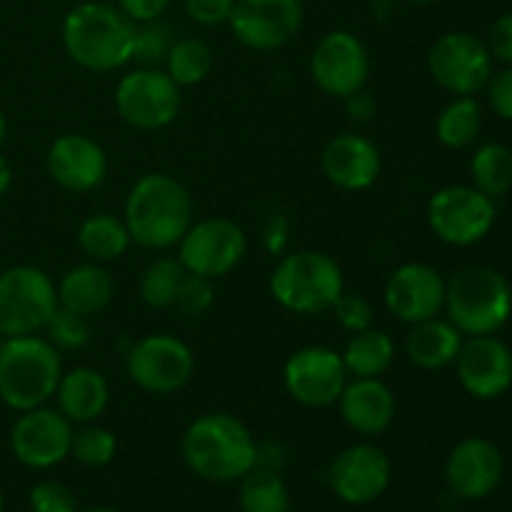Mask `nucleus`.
<instances>
[{
  "mask_svg": "<svg viewBox=\"0 0 512 512\" xmlns=\"http://www.w3.org/2000/svg\"><path fill=\"white\" fill-rule=\"evenodd\" d=\"M125 373L150 395H173L195 375V355L188 343L168 333L143 335L125 355Z\"/></svg>",
  "mask_w": 512,
  "mask_h": 512,
  "instance_id": "obj_8",
  "label": "nucleus"
},
{
  "mask_svg": "<svg viewBox=\"0 0 512 512\" xmlns=\"http://www.w3.org/2000/svg\"><path fill=\"white\" fill-rule=\"evenodd\" d=\"M213 283L215 280L203 278V275L185 273L178 290V300H175V308H180L185 315H190V318H198V315L208 313L210 305H213L215 300Z\"/></svg>",
  "mask_w": 512,
  "mask_h": 512,
  "instance_id": "obj_37",
  "label": "nucleus"
},
{
  "mask_svg": "<svg viewBox=\"0 0 512 512\" xmlns=\"http://www.w3.org/2000/svg\"><path fill=\"white\" fill-rule=\"evenodd\" d=\"M330 313L335 315V320H338L348 333H360V330L365 328H373L375 310L365 295L343 293L338 300H335Z\"/></svg>",
  "mask_w": 512,
  "mask_h": 512,
  "instance_id": "obj_38",
  "label": "nucleus"
},
{
  "mask_svg": "<svg viewBox=\"0 0 512 512\" xmlns=\"http://www.w3.org/2000/svg\"><path fill=\"white\" fill-rule=\"evenodd\" d=\"M108 400V380L100 375V370L88 368V365H80L68 373L63 370V378L55 390V403L70 423H95L108 408Z\"/></svg>",
  "mask_w": 512,
  "mask_h": 512,
  "instance_id": "obj_24",
  "label": "nucleus"
},
{
  "mask_svg": "<svg viewBox=\"0 0 512 512\" xmlns=\"http://www.w3.org/2000/svg\"><path fill=\"white\" fill-rule=\"evenodd\" d=\"M428 225L443 243L470 248L493 230L495 203L473 185H445L430 198Z\"/></svg>",
  "mask_w": 512,
  "mask_h": 512,
  "instance_id": "obj_10",
  "label": "nucleus"
},
{
  "mask_svg": "<svg viewBox=\"0 0 512 512\" xmlns=\"http://www.w3.org/2000/svg\"><path fill=\"white\" fill-rule=\"evenodd\" d=\"M10 185H13V168H10L8 160L0 155V195L8 193Z\"/></svg>",
  "mask_w": 512,
  "mask_h": 512,
  "instance_id": "obj_45",
  "label": "nucleus"
},
{
  "mask_svg": "<svg viewBox=\"0 0 512 512\" xmlns=\"http://www.w3.org/2000/svg\"><path fill=\"white\" fill-rule=\"evenodd\" d=\"M63 360L43 335L5 338L0 345V400L8 408L25 413L55 398Z\"/></svg>",
  "mask_w": 512,
  "mask_h": 512,
  "instance_id": "obj_4",
  "label": "nucleus"
},
{
  "mask_svg": "<svg viewBox=\"0 0 512 512\" xmlns=\"http://www.w3.org/2000/svg\"><path fill=\"white\" fill-rule=\"evenodd\" d=\"M185 268L178 258H158L140 275V300L153 310L175 308Z\"/></svg>",
  "mask_w": 512,
  "mask_h": 512,
  "instance_id": "obj_33",
  "label": "nucleus"
},
{
  "mask_svg": "<svg viewBox=\"0 0 512 512\" xmlns=\"http://www.w3.org/2000/svg\"><path fill=\"white\" fill-rule=\"evenodd\" d=\"M73 423L58 408L25 410L10 430V448L23 465L35 470L53 468L70 455Z\"/></svg>",
  "mask_w": 512,
  "mask_h": 512,
  "instance_id": "obj_16",
  "label": "nucleus"
},
{
  "mask_svg": "<svg viewBox=\"0 0 512 512\" xmlns=\"http://www.w3.org/2000/svg\"><path fill=\"white\" fill-rule=\"evenodd\" d=\"M30 510L33 512H80L78 500L68 485L58 480H40L30 490Z\"/></svg>",
  "mask_w": 512,
  "mask_h": 512,
  "instance_id": "obj_39",
  "label": "nucleus"
},
{
  "mask_svg": "<svg viewBox=\"0 0 512 512\" xmlns=\"http://www.w3.org/2000/svg\"><path fill=\"white\" fill-rule=\"evenodd\" d=\"M183 5L193 23L203 28H218V25L230 23L235 0H183Z\"/></svg>",
  "mask_w": 512,
  "mask_h": 512,
  "instance_id": "obj_40",
  "label": "nucleus"
},
{
  "mask_svg": "<svg viewBox=\"0 0 512 512\" xmlns=\"http://www.w3.org/2000/svg\"><path fill=\"white\" fill-rule=\"evenodd\" d=\"M130 230L123 218L113 213H93L80 223L78 245L93 263H110L128 253Z\"/></svg>",
  "mask_w": 512,
  "mask_h": 512,
  "instance_id": "obj_28",
  "label": "nucleus"
},
{
  "mask_svg": "<svg viewBox=\"0 0 512 512\" xmlns=\"http://www.w3.org/2000/svg\"><path fill=\"white\" fill-rule=\"evenodd\" d=\"M463 333L450 320L430 318L415 323L405 338V355L420 370H443L455 363Z\"/></svg>",
  "mask_w": 512,
  "mask_h": 512,
  "instance_id": "obj_26",
  "label": "nucleus"
},
{
  "mask_svg": "<svg viewBox=\"0 0 512 512\" xmlns=\"http://www.w3.org/2000/svg\"><path fill=\"white\" fill-rule=\"evenodd\" d=\"M230 30L250 50L270 53L298 35L303 25L300 0H235Z\"/></svg>",
  "mask_w": 512,
  "mask_h": 512,
  "instance_id": "obj_15",
  "label": "nucleus"
},
{
  "mask_svg": "<svg viewBox=\"0 0 512 512\" xmlns=\"http://www.w3.org/2000/svg\"><path fill=\"white\" fill-rule=\"evenodd\" d=\"M385 308L403 323L438 318L445 308V278L428 263H403L385 283Z\"/></svg>",
  "mask_w": 512,
  "mask_h": 512,
  "instance_id": "obj_17",
  "label": "nucleus"
},
{
  "mask_svg": "<svg viewBox=\"0 0 512 512\" xmlns=\"http://www.w3.org/2000/svg\"><path fill=\"white\" fill-rule=\"evenodd\" d=\"M240 480H243V485H240L243 512H288V488H285V483L275 470L255 465Z\"/></svg>",
  "mask_w": 512,
  "mask_h": 512,
  "instance_id": "obj_30",
  "label": "nucleus"
},
{
  "mask_svg": "<svg viewBox=\"0 0 512 512\" xmlns=\"http://www.w3.org/2000/svg\"><path fill=\"white\" fill-rule=\"evenodd\" d=\"M393 478L390 458L370 443L345 448L330 468V485L348 505H368L388 490Z\"/></svg>",
  "mask_w": 512,
  "mask_h": 512,
  "instance_id": "obj_19",
  "label": "nucleus"
},
{
  "mask_svg": "<svg viewBox=\"0 0 512 512\" xmlns=\"http://www.w3.org/2000/svg\"><path fill=\"white\" fill-rule=\"evenodd\" d=\"M323 173L335 188L365 190L378 180L383 160L378 145L360 133H340L328 140L320 155Z\"/></svg>",
  "mask_w": 512,
  "mask_h": 512,
  "instance_id": "obj_22",
  "label": "nucleus"
},
{
  "mask_svg": "<svg viewBox=\"0 0 512 512\" xmlns=\"http://www.w3.org/2000/svg\"><path fill=\"white\" fill-rule=\"evenodd\" d=\"M0 512H3V493H0Z\"/></svg>",
  "mask_w": 512,
  "mask_h": 512,
  "instance_id": "obj_49",
  "label": "nucleus"
},
{
  "mask_svg": "<svg viewBox=\"0 0 512 512\" xmlns=\"http://www.w3.org/2000/svg\"><path fill=\"white\" fill-rule=\"evenodd\" d=\"M213 70V50L200 38H175L168 58H165V73L180 85L203 83Z\"/></svg>",
  "mask_w": 512,
  "mask_h": 512,
  "instance_id": "obj_31",
  "label": "nucleus"
},
{
  "mask_svg": "<svg viewBox=\"0 0 512 512\" xmlns=\"http://www.w3.org/2000/svg\"><path fill=\"white\" fill-rule=\"evenodd\" d=\"M183 458L200 478L233 483L258 465V443L235 415L205 413L185 430Z\"/></svg>",
  "mask_w": 512,
  "mask_h": 512,
  "instance_id": "obj_3",
  "label": "nucleus"
},
{
  "mask_svg": "<svg viewBox=\"0 0 512 512\" xmlns=\"http://www.w3.org/2000/svg\"><path fill=\"white\" fill-rule=\"evenodd\" d=\"M43 338L48 340L53 348L58 350H80L90 343L93 338V328H90V318L73 313V310L55 308L50 320L43 328Z\"/></svg>",
  "mask_w": 512,
  "mask_h": 512,
  "instance_id": "obj_36",
  "label": "nucleus"
},
{
  "mask_svg": "<svg viewBox=\"0 0 512 512\" xmlns=\"http://www.w3.org/2000/svg\"><path fill=\"white\" fill-rule=\"evenodd\" d=\"M340 418L353 433L373 438L385 433L395 420V395L380 378H353L338 398Z\"/></svg>",
  "mask_w": 512,
  "mask_h": 512,
  "instance_id": "obj_23",
  "label": "nucleus"
},
{
  "mask_svg": "<svg viewBox=\"0 0 512 512\" xmlns=\"http://www.w3.org/2000/svg\"><path fill=\"white\" fill-rule=\"evenodd\" d=\"M485 88H488V103L493 113L512 123V68L490 75Z\"/></svg>",
  "mask_w": 512,
  "mask_h": 512,
  "instance_id": "obj_41",
  "label": "nucleus"
},
{
  "mask_svg": "<svg viewBox=\"0 0 512 512\" xmlns=\"http://www.w3.org/2000/svg\"><path fill=\"white\" fill-rule=\"evenodd\" d=\"M458 380L473 398L495 400L512 385V353L495 335H470L455 358Z\"/></svg>",
  "mask_w": 512,
  "mask_h": 512,
  "instance_id": "obj_18",
  "label": "nucleus"
},
{
  "mask_svg": "<svg viewBox=\"0 0 512 512\" xmlns=\"http://www.w3.org/2000/svg\"><path fill=\"white\" fill-rule=\"evenodd\" d=\"M135 23L108 3L75 5L63 20V48L90 73H113L133 63Z\"/></svg>",
  "mask_w": 512,
  "mask_h": 512,
  "instance_id": "obj_2",
  "label": "nucleus"
},
{
  "mask_svg": "<svg viewBox=\"0 0 512 512\" xmlns=\"http://www.w3.org/2000/svg\"><path fill=\"white\" fill-rule=\"evenodd\" d=\"M343 293V270L323 250L285 255L270 273V295L295 315L330 313Z\"/></svg>",
  "mask_w": 512,
  "mask_h": 512,
  "instance_id": "obj_6",
  "label": "nucleus"
},
{
  "mask_svg": "<svg viewBox=\"0 0 512 512\" xmlns=\"http://www.w3.org/2000/svg\"><path fill=\"white\" fill-rule=\"evenodd\" d=\"M85 512H118V510H108V508H95V510H85Z\"/></svg>",
  "mask_w": 512,
  "mask_h": 512,
  "instance_id": "obj_48",
  "label": "nucleus"
},
{
  "mask_svg": "<svg viewBox=\"0 0 512 512\" xmlns=\"http://www.w3.org/2000/svg\"><path fill=\"white\" fill-rule=\"evenodd\" d=\"M443 310L463 335H493L510 320L512 288L495 268L470 265L445 283Z\"/></svg>",
  "mask_w": 512,
  "mask_h": 512,
  "instance_id": "obj_5",
  "label": "nucleus"
},
{
  "mask_svg": "<svg viewBox=\"0 0 512 512\" xmlns=\"http://www.w3.org/2000/svg\"><path fill=\"white\" fill-rule=\"evenodd\" d=\"M348 378L343 355L325 345L295 350L283 370L285 390L305 408H330L338 403Z\"/></svg>",
  "mask_w": 512,
  "mask_h": 512,
  "instance_id": "obj_14",
  "label": "nucleus"
},
{
  "mask_svg": "<svg viewBox=\"0 0 512 512\" xmlns=\"http://www.w3.org/2000/svg\"><path fill=\"white\" fill-rule=\"evenodd\" d=\"M173 0H118V8L128 15L133 23H148L158 20Z\"/></svg>",
  "mask_w": 512,
  "mask_h": 512,
  "instance_id": "obj_43",
  "label": "nucleus"
},
{
  "mask_svg": "<svg viewBox=\"0 0 512 512\" xmlns=\"http://www.w3.org/2000/svg\"><path fill=\"white\" fill-rule=\"evenodd\" d=\"M428 70L443 90L458 95H475L493 75V55L485 40L470 33H445L430 45Z\"/></svg>",
  "mask_w": 512,
  "mask_h": 512,
  "instance_id": "obj_12",
  "label": "nucleus"
},
{
  "mask_svg": "<svg viewBox=\"0 0 512 512\" xmlns=\"http://www.w3.org/2000/svg\"><path fill=\"white\" fill-rule=\"evenodd\" d=\"M505 473L498 445L485 438H465L445 463V478L458 498L483 500L500 485Z\"/></svg>",
  "mask_w": 512,
  "mask_h": 512,
  "instance_id": "obj_21",
  "label": "nucleus"
},
{
  "mask_svg": "<svg viewBox=\"0 0 512 512\" xmlns=\"http://www.w3.org/2000/svg\"><path fill=\"white\" fill-rule=\"evenodd\" d=\"M345 103H348V113L353 115L355 120H360V123H365V120L373 118L375 110H378L375 98L365 88L358 90V93H353L350 98H345Z\"/></svg>",
  "mask_w": 512,
  "mask_h": 512,
  "instance_id": "obj_44",
  "label": "nucleus"
},
{
  "mask_svg": "<svg viewBox=\"0 0 512 512\" xmlns=\"http://www.w3.org/2000/svg\"><path fill=\"white\" fill-rule=\"evenodd\" d=\"M58 308L53 278L35 265H13L0 273V335L43 333L45 323Z\"/></svg>",
  "mask_w": 512,
  "mask_h": 512,
  "instance_id": "obj_7",
  "label": "nucleus"
},
{
  "mask_svg": "<svg viewBox=\"0 0 512 512\" xmlns=\"http://www.w3.org/2000/svg\"><path fill=\"white\" fill-rule=\"evenodd\" d=\"M248 253L245 230L235 220L205 218L193 220L178 243V260L185 273L218 280L233 273Z\"/></svg>",
  "mask_w": 512,
  "mask_h": 512,
  "instance_id": "obj_11",
  "label": "nucleus"
},
{
  "mask_svg": "<svg viewBox=\"0 0 512 512\" xmlns=\"http://www.w3.org/2000/svg\"><path fill=\"white\" fill-rule=\"evenodd\" d=\"M118 440L108 428L95 423H85L78 433H73L70 455L85 468H105L115 458Z\"/></svg>",
  "mask_w": 512,
  "mask_h": 512,
  "instance_id": "obj_35",
  "label": "nucleus"
},
{
  "mask_svg": "<svg viewBox=\"0 0 512 512\" xmlns=\"http://www.w3.org/2000/svg\"><path fill=\"white\" fill-rule=\"evenodd\" d=\"M488 50L493 58L503 60V63L512 65V13L500 15L488 33Z\"/></svg>",
  "mask_w": 512,
  "mask_h": 512,
  "instance_id": "obj_42",
  "label": "nucleus"
},
{
  "mask_svg": "<svg viewBox=\"0 0 512 512\" xmlns=\"http://www.w3.org/2000/svg\"><path fill=\"white\" fill-rule=\"evenodd\" d=\"M180 85L160 68H135L115 88V110L135 130L168 128L180 113Z\"/></svg>",
  "mask_w": 512,
  "mask_h": 512,
  "instance_id": "obj_9",
  "label": "nucleus"
},
{
  "mask_svg": "<svg viewBox=\"0 0 512 512\" xmlns=\"http://www.w3.org/2000/svg\"><path fill=\"white\" fill-rule=\"evenodd\" d=\"M310 78L330 98H350L368 85V48L348 30H330L310 53Z\"/></svg>",
  "mask_w": 512,
  "mask_h": 512,
  "instance_id": "obj_13",
  "label": "nucleus"
},
{
  "mask_svg": "<svg viewBox=\"0 0 512 512\" xmlns=\"http://www.w3.org/2000/svg\"><path fill=\"white\" fill-rule=\"evenodd\" d=\"M193 215L188 188L168 173H148L135 180L123 210L133 243L148 250L175 248L193 225Z\"/></svg>",
  "mask_w": 512,
  "mask_h": 512,
  "instance_id": "obj_1",
  "label": "nucleus"
},
{
  "mask_svg": "<svg viewBox=\"0 0 512 512\" xmlns=\"http://www.w3.org/2000/svg\"><path fill=\"white\" fill-rule=\"evenodd\" d=\"M173 43V28L160 18L148 20V23H135L133 60L140 68H160V63H165V58H168Z\"/></svg>",
  "mask_w": 512,
  "mask_h": 512,
  "instance_id": "obj_34",
  "label": "nucleus"
},
{
  "mask_svg": "<svg viewBox=\"0 0 512 512\" xmlns=\"http://www.w3.org/2000/svg\"><path fill=\"white\" fill-rule=\"evenodd\" d=\"M483 128V110L473 95H458L438 115L435 135L450 150H463L478 140Z\"/></svg>",
  "mask_w": 512,
  "mask_h": 512,
  "instance_id": "obj_29",
  "label": "nucleus"
},
{
  "mask_svg": "<svg viewBox=\"0 0 512 512\" xmlns=\"http://www.w3.org/2000/svg\"><path fill=\"white\" fill-rule=\"evenodd\" d=\"M473 188L488 198H500L512 188V153L500 143H488L473 155L470 163Z\"/></svg>",
  "mask_w": 512,
  "mask_h": 512,
  "instance_id": "obj_32",
  "label": "nucleus"
},
{
  "mask_svg": "<svg viewBox=\"0 0 512 512\" xmlns=\"http://www.w3.org/2000/svg\"><path fill=\"white\" fill-rule=\"evenodd\" d=\"M5 138H8V118H5V113L0 110V148H3Z\"/></svg>",
  "mask_w": 512,
  "mask_h": 512,
  "instance_id": "obj_46",
  "label": "nucleus"
},
{
  "mask_svg": "<svg viewBox=\"0 0 512 512\" xmlns=\"http://www.w3.org/2000/svg\"><path fill=\"white\" fill-rule=\"evenodd\" d=\"M48 175L70 193H90L108 178V155L90 135L65 133L48 148Z\"/></svg>",
  "mask_w": 512,
  "mask_h": 512,
  "instance_id": "obj_20",
  "label": "nucleus"
},
{
  "mask_svg": "<svg viewBox=\"0 0 512 512\" xmlns=\"http://www.w3.org/2000/svg\"><path fill=\"white\" fill-rule=\"evenodd\" d=\"M55 290H58L60 308L93 318L110 305L115 295V283L113 275L103 265L90 260V263H80L65 270Z\"/></svg>",
  "mask_w": 512,
  "mask_h": 512,
  "instance_id": "obj_25",
  "label": "nucleus"
},
{
  "mask_svg": "<svg viewBox=\"0 0 512 512\" xmlns=\"http://www.w3.org/2000/svg\"><path fill=\"white\" fill-rule=\"evenodd\" d=\"M408 3H413V5H430V3H435V0H408Z\"/></svg>",
  "mask_w": 512,
  "mask_h": 512,
  "instance_id": "obj_47",
  "label": "nucleus"
},
{
  "mask_svg": "<svg viewBox=\"0 0 512 512\" xmlns=\"http://www.w3.org/2000/svg\"><path fill=\"white\" fill-rule=\"evenodd\" d=\"M343 363L353 378H380L395 363V343L385 330L365 328L350 335L345 345Z\"/></svg>",
  "mask_w": 512,
  "mask_h": 512,
  "instance_id": "obj_27",
  "label": "nucleus"
}]
</instances>
